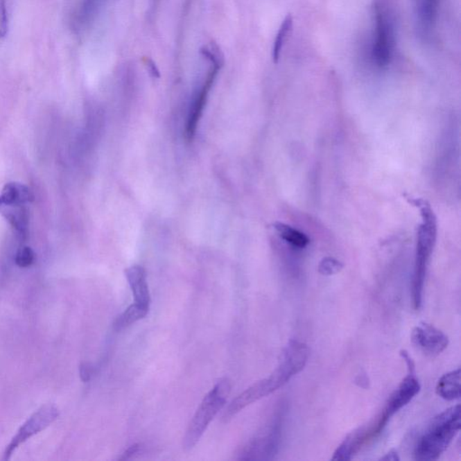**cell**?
<instances>
[{"label": "cell", "mask_w": 461, "mask_h": 461, "mask_svg": "<svg viewBox=\"0 0 461 461\" xmlns=\"http://www.w3.org/2000/svg\"><path fill=\"white\" fill-rule=\"evenodd\" d=\"M309 355V348L305 343L291 340L283 351L276 369L268 378L256 382L232 401L225 411V418L233 417L252 403L269 396L287 384L294 376L305 369Z\"/></svg>", "instance_id": "6da1fadb"}, {"label": "cell", "mask_w": 461, "mask_h": 461, "mask_svg": "<svg viewBox=\"0 0 461 461\" xmlns=\"http://www.w3.org/2000/svg\"><path fill=\"white\" fill-rule=\"evenodd\" d=\"M410 203L421 211V223L418 229L417 251L414 277H412V298L415 310L421 308L423 302L424 281H426L428 265L435 249L437 238V219L432 207L421 198H408Z\"/></svg>", "instance_id": "7a4b0ae2"}, {"label": "cell", "mask_w": 461, "mask_h": 461, "mask_svg": "<svg viewBox=\"0 0 461 461\" xmlns=\"http://www.w3.org/2000/svg\"><path fill=\"white\" fill-rule=\"evenodd\" d=\"M460 405H457L433 418L415 448V460L429 461L441 457L460 432Z\"/></svg>", "instance_id": "3957f363"}, {"label": "cell", "mask_w": 461, "mask_h": 461, "mask_svg": "<svg viewBox=\"0 0 461 461\" xmlns=\"http://www.w3.org/2000/svg\"><path fill=\"white\" fill-rule=\"evenodd\" d=\"M400 355L405 360L406 367H408V375L401 382L399 388L391 394L390 399H388L381 414L376 419L374 423L369 424V426L360 428L363 442L365 445L372 439L376 438L379 433H381L390 419L399 410L408 406L421 390V385L419 383L417 375H415L414 360L410 357L408 352L406 351H401Z\"/></svg>", "instance_id": "277c9868"}, {"label": "cell", "mask_w": 461, "mask_h": 461, "mask_svg": "<svg viewBox=\"0 0 461 461\" xmlns=\"http://www.w3.org/2000/svg\"><path fill=\"white\" fill-rule=\"evenodd\" d=\"M230 392V383L227 379H222L204 397L186 430L183 438L184 450H192L200 442L211 421L224 408Z\"/></svg>", "instance_id": "5b68a950"}, {"label": "cell", "mask_w": 461, "mask_h": 461, "mask_svg": "<svg viewBox=\"0 0 461 461\" xmlns=\"http://www.w3.org/2000/svg\"><path fill=\"white\" fill-rule=\"evenodd\" d=\"M282 426V412L264 428L263 432L252 440L243 448L240 454V460H270L275 455L279 444L280 433Z\"/></svg>", "instance_id": "8992f818"}, {"label": "cell", "mask_w": 461, "mask_h": 461, "mask_svg": "<svg viewBox=\"0 0 461 461\" xmlns=\"http://www.w3.org/2000/svg\"><path fill=\"white\" fill-rule=\"evenodd\" d=\"M59 417V410L53 405H45L35 412L17 430L6 448L3 460H10L14 451L33 436L46 429Z\"/></svg>", "instance_id": "52a82bcc"}, {"label": "cell", "mask_w": 461, "mask_h": 461, "mask_svg": "<svg viewBox=\"0 0 461 461\" xmlns=\"http://www.w3.org/2000/svg\"><path fill=\"white\" fill-rule=\"evenodd\" d=\"M376 40L373 44L372 57L379 67L383 68L390 62L392 55V32L390 20L383 6L376 2L374 8Z\"/></svg>", "instance_id": "ba28073f"}, {"label": "cell", "mask_w": 461, "mask_h": 461, "mask_svg": "<svg viewBox=\"0 0 461 461\" xmlns=\"http://www.w3.org/2000/svg\"><path fill=\"white\" fill-rule=\"evenodd\" d=\"M412 343L428 355L441 354L449 345V338L438 328L427 322H421L412 331Z\"/></svg>", "instance_id": "9c48e42d"}, {"label": "cell", "mask_w": 461, "mask_h": 461, "mask_svg": "<svg viewBox=\"0 0 461 461\" xmlns=\"http://www.w3.org/2000/svg\"><path fill=\"white\" fill-rule=\"evenodd\" d=\"M221 68L222 66L211 65L206 80H205L200 89H198L197 92H195L194 96H193L186 128V134L189 139H192V138L194 137L195 130H197L198 123L200 121L202 113H203L210 90L212 89L216 78L218 76V72L221 70Z\"/></svg>", "instance_id": "30bf717a"}, {"label": "cell", "mask_w": 461, "mask_h": 461, "mask_svg": "<svg viewBox=\"0 0 461 461\" xmlns=\"http://www.w3.org/2000/svg\"><path fill=\"white\" fill-rule=\"evenodd\" d=\"M125 277L130 285L134 303L150 307V295L146 270L139 265H134L125 270Z\"/></svg>", "instance_id": "8fae6325"}, {"label": "cell", "mask_w": 461, "mask_h": 461, "mask_svg": "<svg viewBox=\"0 0 461 461\" xmlns=\"http://www.w3.org/2000/svg\"><path fill=\"white\" fill-rule=\"evenodd\" d=\"M0 214L21 236L28 231L29 214L26 205L5 204L0 202Z\"/></svg>", "instance_id": "7c38bea8"}, {"label": "cell", "mask_w": 461, "mask_h": 461, "mask_svg": "<svg viewBox=\"0 0 461 461\" xmlns=\"http://www.w3.org/2000/svg\"><path fill=\"white\" fill-rule=\"evenodd\" d=\"M460 369L446 373L437 383V394L447 401L460 399Z\"/></svg>", "instance_id": "4fadbf2b"}, {"label": "cell", "mask_w": 461, "mask_h": 461, "mask_svg": "<svg viewBox=\"0 0 461 461\" xmlns=\"http://www.w3.org/2000/svg\"><path fill=\"white\" fill-rule=\"evenodd\" d=\"M28 186L18 182L6 184L0 194V202L5 204L26 205L34 200Z\"/></svg>", "instance_id": "5bb4252c"}, {"label": "cell", "mask_w": 461, "mask_h": 461, "mask_svg": "<svg viewBox=\"0 0 461 461\" xmlns=\"http://www.w3.org/2000/svg\"><path fill=\"white\" fill-rule=\"evenodd\" d=\"M150 307L139 305V304H132L125 312L116 318L114 324V330L121 331L125 328L131 327L134 322L141 320L148 315Z\"/></svg>", "instance_id": "9a60e30c"}, {"label": "cell", "mask_w": 461, "mask_h": 461, "mask_svg": "<svg viewBox=\"0 0 461 461\" xmlns=\"http://www.w3.org/2000/svg\"><path fill=\"white\" fill-rule=\"evenodd\" d=\"M275 230L278 232L280 237L282 238L285 242L290 243L291 245L297 247V248H305L310 242L309 238L307 235L302 233V232L297 230L290 225L283 224V223L276 222L273 225Z\"/></svg>", "instance_id": "2e32d148"}, {"label": "cell", "mask_w": 461, "mask_h": 461, "mask_svg": "<svg viewBox=\"0 0 461 461\" xmlns=\"http://www.w3.org/2000/svg\"><path fill=\"white\" fill-rule=\"evenodd\" d=\"M415 1H417V16L421 26L424 30H430L435 22L438 0H415Z\"/></svg>", "instance_id": "e0dca14e"}, {"label": "cell", "mask_w": 461, "mask_h": 461, "mask_svg": "<svg viewBox=\"0 0 461 461\" xmlns=\"http://www.w3.org/2000/svg\"><path fill=\"white\" fill-rule=\"evenodd\" d=\"M292 24H293V19H292L290 15H288L287 17L285 18V20L283 21L278 34H277L272 49V60L275 63H278L279 62L283 45H284L286 39L288 37V33L290 32L292 28Z\"/></svg>", "instance_id": "ac0fdd59"}, {"label": "cell", "mask_w": 461, "mask_h": 461, "mask_svg": "<svg viewBox=\"0 0 461 461\" xmlns=\"http://www.w3.org/2000/svg\"><path fill=\"white\" fill-rule=\"evenodd\" d=\"M102 0H83L82 4L78 11V23L85 26L94 18Z\"/></svg>", "instance_id": "d6986e66"}, {"label": "cell", "mask_w": 461, "mask_h": 461, "mask_svg": "<svg viewBox=\"0 0 461 461\" xmlns=\"http://www.w3.org/2000/svg\"><path fill=\"white\" fill-rule=\"evenodd\" d=\"M200 53L204 58L212 65H224L225 56L221 49L215 42H211L201 48Z\"/></svg>", "instance_id": "ffe728a7"}, {"label": "cell", "mask_w": 461, "mask_h": 461, "mask_svg": "<svg viewBox=\"0 0 461 461\" xmlns=\"http://www.w3.org/2000/svg\"><path fill=\"white\" fill-rule=\"evenodd\" d=\"M35 261V253L30 247H22L18 250L15 261L18 267L28 268L34 264Z\"/></svg>", "instance_id": "44dd1931"}, {"label": "cell", "mask_w": 461, "mask_h": 461, "mask_svg": "<svg viewBox=\"0 0 461 461\" xmlns=\"http://www.w3.org/2000/svg\"><path fill=\"white\" fill-rule=\"evenodd\" d=\"M343 268V265L339 261L333 258H325L319 264V272L324 276L334 275L340 272Z\"/></svg>", "instance_id": "7402d4cb"}, {"label": "cell", "mask_w": 461, "mask_h": 461, "mask_svg": "<svg viewBox=\"0 0 461 461\" xmlns=\"http://www.w3.org/2000/svg\"><path fill=\"white\" fill-rule=\"evenodd\" d=\"M8 33V15L5 0H0V39L4 38Z\"/></svg>", "instance_id": "603a6c76"}, {"label": "cell", "mask_w": 461, "mask_h": 461, "mask_svg": "<svg viewBox=\"0 0 461 461\" xmlns=\"http://www.w3.org/2000/svg\"><path fill=\"white\" fill-rule=\"evenodd\" d=\"M143 63L144 66H146L147 69V71L149 72L150 76L155 78H159L161 77L159 69L157 67L155 62H153L152 59L149 58V57H146V58L143 59Z\"/></svg>", "instance_id": "cb8c5ba5"}, {"label": "cell", "mask_w": 461, "mask_h": 461, "mask_svg": "<svg viewBox=\"0 0 461 461\" xmlns=\"http://www.w3.org/2000/svg\"><path fill=\"white\" fill-rule=\"evenodd\" d=\"M140 451V445L139 444H134L131 446L130 448H128V450L125 451V453L123 454V456L121 457L122 460H129L131 459L132 457H134L135 454H137L139 453Z\"/></svg>", "instance_id": "d4e9b609"}, {"label": "cell", "mask_w": 461, "mask_h": 461, "mask_svg": "<svg viewBox=\"0 0 461 461\" xmlns=\"http://www.w3.org/2000/svg\"><path fill=\"white\" fill-rule=\"evenodd\" d=\"M80 376L83 381H89L90 376H92V367L87 364H83L80 367Z\"/></svg>", "instance_id": "484cf974"}, {"label": "cell", "mask_w": 461, "mask_h": 461, "mask_svg": "<svg viewBox=\"0 0 461 461\" xmlns=\"http://www.w3.org/2000/svg\"><path fill=\"white\" fill-rule=\"evenodd\" d=\"M381 460L399 461V455H397V451H390V453L385 454V456L381 458Z\"/></svg>", "instance_id": "4316f807"}]
</instances>
